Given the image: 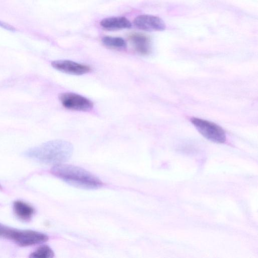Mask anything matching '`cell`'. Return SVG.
Segmentation results:
<instances>
[{
	"label": "cell",
	"instance_id": "6da1fadb",
	"mask_svg": "<svg viewBox=\"0 0 258 258\" xmlns=\"http://www.w3.org/2000/svg\"><path fill=\"white\" fill-rule=\"evenodd\" d=\"M73 153L72 144L66 141L56 140L30 148L24 153L29 158L47 164H58L68 160Z\"/></svg>",
	"mask_w": 258,
	"mask_h": 258
},
{
	"label": "cell",
	"instance_id": "7a4b0ae2",
	"mask_svg": "<svg viewBox=\"0 0 258 258\" xmlns=\"http://www.w3.org/2000/svg\"><path fill=\"white\" fill-rule=\"evenodd\" d=\"M51 172L65 182L80 188L96 189L103 185L102 181L90 172L72 165H55L51 168Z\"/></svg>",
	"mask_w": 258,
	"mask_h": 258
},
{
	"label": "cell",
	"instance_id": "3957f363",
	"mask_svg": "<svg viewBox=\"0 0 258 258\" xmlns=\"http://www.w3.org/2000/svg\"><path fill=\"white\" fill-rule=\"evenodd\" d=\"M190 121L198 131L207 139L216 143L225 142L224 131L216 123L197 117L191 118Z\"/></svg>",
	"mask_w": 258,
	"mask_h": 258
},
{
	"label": "cell",
	"instance_id": "277c9868",
	"mask_svg": "<svg viewBox=\"0 0 258 258\" xmlns=\"http://www.w3.org/2000/svg\"><path fill=\"white\" fill-rule=\"evenodd\" d=\"M59 99L62 105L69 109L86 111L93 107V103L90 100L74 93L65 92L60 94Z\"/></svg>",
	"mask_w": 258,
	"mask_h": 258
},
{
	"label": "cell",
	"instance_id": "5b68a950",
	"mask_svg": "<svg viewBox=\"0 0 258 258\" xmlns=\"http://www.w3.org/2000/svg\"><path fill=\"white\" fill-rule=\"evenodd\" d=\"M48 239L47 235L38 231L16 229L12 240L21 246H28L45 242Z\"/></svg>",
	"mask_w": 258,
	"mask_h": 258
},
{
	"label": "cell",
	"instance_id": "8992f818",
	"mask_svg": "<svg viewBox=\"0 0 258 258\" xmlns=\"http://www.w3.org/2000/svg\"><path fill=\"white\" fill-rule=\"evenodd\" d=\"M134 24L137 28L146 31H161L166 28L161 18L151 15L138 16L134 19Z\"/></svg>",
	"mask_w": 258,
	"mask_h": 258
},
{
	"label": "cell",
	"instance_id": "52a82bcc",
	"mask_svg": "<svg viewBox=\"0 0 258 258\" xmlns=\"http://www.w3.org/2000/svg\"><path fill=\"white\" fill-rule=\"evenodd\" d=\"M51 66L56 70L71 75H81L90 72V67L87 65L70 60H57L52 61Z\"/></svg>",
	"mask_w": 258,
	"mask_h": 258
},
{
	"label": "cell",
	"instance_id": "ba28073f",
	"mask_svg": "<svg viewBox=\"0 0 258 258\" xmlns=\"http://www.w3.org/2000/svg\"><path fill=\"white\" fill-rule=\"evenodd\" d=\"M100 24L103 29L108 30L126 29L132 27V24L130 21L123 17L106 18L102 20Z\"/></svg>",
	"mask_w": 258,
	"mask_h": 258
},
{
	"label": "cell",
	"instance_id": "9c48e42d",
	"mask_svg": "<svg viewBox=\"0 0 258 258\" xmlns=\"http://www.w3.org/2000/svg\"><path fill=\"white\" fill-rule=\"evenodd\" d=\"M13 210L18 218L25 221H29L35 213V209L32 206L22 201L14 202Z\"/></svg>",
	"mask_w": 258,
	"mask_h": 258
},
{
	"label": "cell",
	"instance_id": "30bf717a",
	"mask_svg": "<svg viewBox=\"0 0 258 258\" xmlns=\"http://www.w3.org/2000/svg\"><path fill=\"white\" fill-rule=\"evenodd\" d=\"M131 40L136 50L141 54L147 55L151 49L149 37L141 34H135L131 36Z\"/></svg>",
	"mask_w": 258,
	"mask_h": 258
},
{
	"label": "cell",
	"instance_id": "8fae6325",
	"mask_svg": "<svg viewBox=\"0 0 258 258\" xmlns=\"http://www.w3.org/2000/svg\"><path fill=\"white\" fill-rule=\"evenodd\" d=\"M102 42L105 46L113 48L122 49L126 46L125 40L118 37L105 36L102 38Z\"/></svg>",
	"mask_w": 258,
	"mask_h": 258
},
{
	"label": "cell",
	"instance_id": "7c38bea8",
	"mask_svg": "<svg viewBox=\"0 0 258 258\" xmlns=\"http://www.w3.org/2000/svg\"><path fill=\"white\" fill-rule=\"evenodd\" d=\"M53 256V250L47 245L40 246L29 255L31 258H52Z\"/></svg>",
	"mask_w": 258,
	"mask_h": 258
},
{
	"label": "cell",
	"instance_id": "4fadbf2b",
	"mask_svg": "<svg viewBox=\"0 0 258 258\" xmlns=\"http://www.w3.org/2000/svg\"><path fill=\"white\" fill-rule=\"evenodd\" d=\"M14 230L15 229L0 224V237L12 240Z\"/></svg>",
	"mask_w": 258,
	"mask_h": 258
},
{
	"label": "cell",
	"instance_id": "5bb4252c",
	"mask_svg": "<svg viewBox=\"0 0 258 258\" xmlns=\"http://www.w3.org/2000/svg\"><path fill=\"white\" fill-rule=\"evenodd\" d=\"M0 26L11 31H15V28L10 25H8L5 23H4L0 21Z\"/></svg>",
	"mask_w": 258,
	"mask_h": 258
},
{
	"label": "cell",
	"instance_id": "9a60e30c",
	"mask_svg": "<svg viewBox=\"0 0 258 258\" xmlns=\"http://www.w3.org/2000/svg\"><path fill=\"white\" fill-rule=\"evenodd\" d=\"M3 189V187L1 185V184H0V190H2Z\"/></svg>",
	"mask_w": 258,
	"mask_h": 258
}]
</instances>
